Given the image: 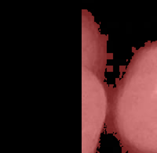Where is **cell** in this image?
Masks as SVG:
<instances>
[{
  "label": "cell",
  "mask_w": 157,
  "mask_h": 153,
  "mask_svg": "<svg viewBox=\"0 0 157 153\" xmlns=\"http://www.w3.org/2000/svg\"><path fill=\"white\" fill-rule=\"evenodd\" d=\"M116 112L139 116L157 148V41L139 51L117 95Z\"/></svg>",
  "instance_id": "obj_1"
}]
</instances>
